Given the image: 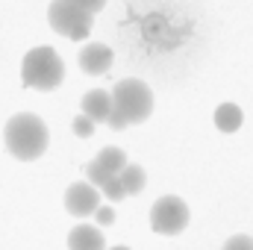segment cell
I'll list each match as a JSON object with an SVG mask.
<instances>
[{
	"instance_id": "9c48e42d",
	"label": "cell",
	"mask_w": 253,
	"mask_h": 250,
	"mask_svg": "<svg viewBox=\"0 0 253 250\" xmlns=\"http://www.w3.org/2000/svg\"><path fill=\"white\" fill-rule=\"evenodd\" d=\"M112 65V50L106 44H85L80 50V68L85 74H106Z\"/></svg>"
},
{
	"instance_id": "5b68a950",
	"label": "cell",
	"mask_w": 253,
	"mask_h": 250,
	"mask_svg": "<svg viewBox=\"0 0 253 250\" xmlns=\"http://www.w3.org/2000/svg\"><path fill=\"white\" fill-rule=\"evenodd\" d=\"M189 218L191 215H189L186 200H180L174 194L159 197L153 203V209H150V227L159 236H177V233H183L189 227Z\"/></svg>"
},
{
	"instance_id": "5bb4252c",
	"label": "cell",
	"mask_w": 253,
	"mask_h": 250,
	"mask_svg": "<svg viewBox=\"0 0 253 250\" xmlns=\"http://www.w3.org/2000/svg\"><path fill=\"white\" fill-rule=\"evenodd\" d=\"M85 177H88V183H91L94 188H100L106 180H109V177H112V174H106L97 162H88V165H85Z\"/></svg>"
},
{
	"instance_id": "52a82bcc",
	"label": "cell",
	"mask_w": 253,
	"mask_h": 250,
	"mask_svg": "<svg viewBox=\"0 0 253 250\" xmlns=\"http://www.w3.org/2000/svg\"><path fill=\"white\" fill-rule=\"evenodd\" d=\"M109 112H112V94L103 91V88H94V91H85L83 94V115L91 118L94 124H106L109 121Z\"/></svg>"
},
{
	"instance_id": "4fadbf2b",
	"label": "cell",
	"mask_w": 253,
	"mask_h": 250,
	"mask_svg": "<svg viewBox=\"0 0 253 250\" xmlns=\"http://www.w3.org/2000/svg\"><path fill=\"white\" fill-rule=\"evenodd\" d=\"M100 191H103V194H106L109 200H115V203L126 197V191H124V186H121V180H118V177H109V180H106V183L100 186Z\"/></svg>"
},
{
	"instance_id": "9a60e30c",
	"label": "cell",
	"mask_w": 253,
	"mask_h": 250,
	"mask_svg": "<svg viewBox=\"0 0 253 250\" xmlns=\"http://www.w3.org/2000/svg\"><path fill=\"white\" fill-rule=\"evenodd\" d=\"M74 135H80V138H88L91 132H94V121L91 118H85V115H80V118H74Z\"/></svg>"
},
{
	"instance_id": "2e32d148",
	"label": "cell",
	"mask_w": 253,
	"mask_h": 250,
	"mask_svg": "<svg viewBox=\"0 0 253 250\" xmlns=\"http://www.w3.org/2000/svg\"><path fill=\"white\" fill-rule=\"evenodd\" d=\"M224 250H253V239L251 236H233V239H227Z\"/></svg>"
},
{
	"instance_id": "ac0fdd59",
	"label": "cell",
	"mask_w": 253,
	"mask_h": 250,
	"mask_svg": "<svg viewBox=\"0 0 253 250\" xmlns=\"http://www.w3.org/2000/svg\"><path fill=\"white\" fill-rule=\"evenodd\" d=\"M71 3L83 6V9H85V12H91V15H97V12L106 6V0H71Z\"/></svg>"
},
{
	"instance_id": "30bf717a",
	"label": "cell",
	"mask_w": 253,
	"mask_h": 250,
	"mask_svg": "<svg viewBox=\"0 0 253 250\" xmlns=\"http://www.w3.org/2000/svg\"><path fill=\"white\" fill-rule=\"evenodd\" d=\"M118 180H121V186H124L126 197H129V194H141V191H144L147 174H144V168H141V165H129V162H126L124 171L118 174Z\"/></svg>"
},
{
	"instance_id": "7a4b0ae2",
	"label": "cell",
	"mask_w": 253,
	"mask_h": 250,
	"mask_svg": "<svg viewBox=\"0 0 253 250\" xmlns=\"http://www.w3.org/2000/svg\"><path fill=\"white\" fill-rule=\"evenodd\" d=\"M65 77V62L59 59V53L53 47H33L24 62H21V80L27 88L36 91H53Z\"/></svg>"
},
{
	"instance_id": "7c38bea8",
	"label": "cell",
	"mask_w": 253,
	"mask_h": 250,
	"mask_svg": "<svg viewBox=\"0 0 253 250\" xmlns=\"http://www.w3.org/2000/svg\"><path fill=\"white\" fill-rule=\"evenodd\" d=\"M215 126H218L221 132H236V129L242 126V109H239L236 103L218 106V109H215Z\"/></svg>"
},
{
	"instance_id": "6da1fadb",
	"label": "cell",
	"mask_w": 253,
	"mask_h": 250,
	"mask_svg": "<svg viewBox=\"0 0 253 250\" xmlns=\"http://www.w3.org/2000/svg\"><path fill=\"white\" fill-rule=\"evenodd\" d=\"M3 138H6V150L18 159V162H36L47 144H50V132L44 121L33 112H18L6 121L3 129Z\"/></svg>"
},
{
	"instance_id": "e0dca14e",
	"label": "cell",
	"mask_w": 253,
	"mask_h": 250,
	"mask_svg": "<svg viewBox=\"0 0 253 250\" xmlns=\"http://www.w3.org/2000/svg\"><path fill=\"white\" fill-rule=\"evenodd\" d=\"M94 221L106 227V224H112V221H115V212H112L109 206H97V209H94Z\"/></svg>"
},
{
	"instance_id": "3957f363",
	"label": "cell",
	"mask_w": 253,
	"mask_h": 250,
	"mask_svg": "<svg viewBox=\"0 0 253 250\" xmlns=\"http://www.w3.org/2000/svg\"><path fill=\"white\" fill-rule=\"evenodd\" d=\"M112 106L121 112V118L129 124H144L153 112V94L147 88V83L141 80H121L112 91Z\"/></svg>"
},
{
	"instance_id": "8992f818",
	"label": "cell",
	"mask_w": 253,
	"mask_h": 250,
	"mask_svg": "<svg viewBox=\"0 0 253 250\" xmlns=\"http://www.w3.org/2000/svg\"><path fill=\"white\" fill-rule=\"evenodd\" d=\"M97 206H100V191L91 183H74V186H68V191H65V209H68V215L85 218V215H94Z\"/></svg>"
},
{
	"instance_id": "8fae6325",
	"label": "cell",
	"mask_w": 253,
	"mask_h": 250,
	"mask_svg": "<svg viewBox=\"0 0 253 250\" xmlns=\"http://www.w3.org/2000/svg\"><path fill=\"white\" fill-rule=\"evenodd\" d=\"M106 174H112V177H118L121 171H124L126 165V153L121 150V147H103L100 153H97V159H94Z\"/></svg>"
},
{
	"instance_id": "ba28073f",
	"label": "cell",
	"mask_w": 253,
	"mask_h": 250,
	"mask_svg": "<svg viewBox=\"0 0 253 250\" xmlns=\"http://www.w3.org/2000/svg\"><path fill=\"white\" fill-rule=\"evenodd\" d=\"M68 250H106V239L97 227L80 224L68 233Z\"/></svg>"
},
{
	"instance_id": "277c9868",
	"label": "cell",
	"mask_w": 253,
	"mask_h": 250,
	"mask_svg": "<svg viewBox=\"0 0 253 250\" xmlns=\"http://www.w3.org/2000/svg\"><path fill=\"white\" fill-rule=\"evenodd\" d=\"M91 12H85L83 6H77V3H71V0H53L50 3V9H47V21H50V27L65 36V39H74V42H83V39H88V33H91Z\"/></svg>"
},
{
	"instance_id": "d6986e66",
	"label": "cell",
	"mask_w": 253,
	"mask_h": 250,
	"mask_svg": "<svg viewBox=\"0 0 253 250\" xmlns=\"http://www.w3.org/2000/svg\"><path fill=\"white\" fill-rule=\"evenodd\" d=\"M112 250H129V248H112Z\"/></svg>"
}]
</instances>
